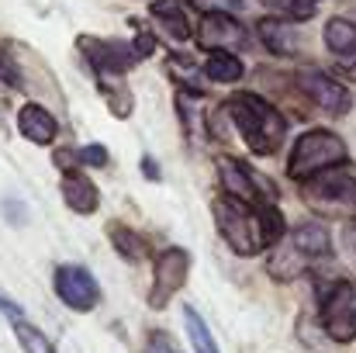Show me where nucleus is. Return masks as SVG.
Listing matches in <instances>:
<instances>
[{
    "instance_id": "obj_1",
    "label": "nucleus",
    "mask_w": 356,
    "mask_h": 353,
    "mask_svg": "<svg viewBox=\"0 0 356 353\" xmlns=\"http://www.w3.org/2000/svg\"><path fill=\"white\" fill-rule=\"evenodd\" d=\"M232 118V128L242 135L245 149L252 156H277L284 139H287V118L277 104L252 91H238L229 101H222Z\"/></svg>"
},
{
    "instance_id": "obj_2",
    "label": "nucleus",
    "mask_w": 356,
    "mask_h": 353,
    "mask_svg": "<svg viewBox=\"0 0 356 353\" xmlns=\"http://www.w3.org/2000/svg\"><path fill=\"white\" fill-rule=\"evenodd\" d=\"M346 163H350V146L343 142V135H336L332 128H308L294 139L287 152V177L294 184H308Z\"/></svg>"
},
{
    "instance_id": "obj_3",
    "label": "nucleus",
    "mask_w": 356,
    "mask_h": 353,
    "mask_svg": "<svg viewBox=\"0 0 356 353\" xmlns=\"http://www.w3.org/2000/svg\"><path fill=\"white\" fill-rule=\"evenodd\" d=\"M0 77L7 80L10 91H24L31 97H49V101L63 104V87L56 84L45 59L35 49H28L24 42H17V38L0 42Z\"/></svg>"
},
{
    "instance_id": "obj_4",
    "label": "nucleus",
    "mask_w": 356,
    "mask_h": 353,
    "mask_svg": "<svg viewBox=\"0 0 356 353\" xmlns=\"http://www.w3.org/2000/svg\"><path fill=\"white\" fill-rule=\"evenodd\" d=\"M211 219L215 229L222 235V242L236 253V256H259L266 253V235H263V222H259V205H242L236 198L218 194L211 201Z\"/></svg>"
},
{
    "instance_id": "obj_5",
    "label": "nucleus",
    "mask_w": 356,
    "mask_h": 353,
    "mask_svg": "<svg viewBox=\"0 0 356 353\" xmlns=\"http://www.w3.org/2000/svg\"><path fill=\"white\" fill-rule=\"evenodd\" d=\"M301 201L322 219L356 222V170L346 163L301 184Z\"/></svg>"
},
{
    "instance_id": "obj_6",
    "label": "nucleus",
    "mask_w": 356,
    "mask_h": 353,
    "mask_svg": "<svg viewBox=\"0 0 356 353\" xmlns=\"http://www.w3.org/2000/svg\"><path fill=\"white\" fill-rule=\"evenodd\" d=\"M318 322L332 343H356V277L332 281L322 291Z\"/></svg>"
},
{
    "instance_id": "obj_7",
    "label": "nucleus",
    "mask_w": 356,
    "mask_h": 353,
    "mask_svg": "<svg viewBox=\"0 0 356 353\" xmlns=\"http://www.w3.org/2000/svg\"><path fill=\"white\" fill-rule=\"evenodd\" d=\"M187 274H191V249H184V246L159 249L152 256V284H149L145 305L152 312H163L180 295V288L187 284Z\"/></svg>"
},
{
    "instance_id": "obj_8",
    "label": "nucleus",
    "mask_w": 356,
    "mask_h": 353,
    "mask_svg": "<svg viewBox=\"0 0 356 353\" xmlns=\"http://www.w3.org/2000/svg\"><path fill=\"white\" fill-rule=\"evenodd\" d=\"M215 173H218V184H222V194L225 198H236L242 205H266V201H277V191L273 184L256 173L249 163H242L238 156H218L215 159Z\"/></svg>"
},
{
    "instance_id": "obj_9",
    "label": "nucleus",
    "mask_w": 356,
    "mask_h": 353,
    "mask_svg": "<svg viewBox=\"0 0 356 353\" xmlns=\"http://www.w3.org/2000/svg\"><path fill=\"white\" fill-rule=\"evenodd\" d=\"M52 291L70 312H80V315L94 312L101 305V298H104L97 277L87 267H80V263H59L52 270Z\"/></svg>"
},
{
    "instance_id": "obj_10",
    "label": "nucleus",
    "mask_w": 356,
    "mask_h": 353,
    "mask_svg": "<svg viewBox=\"0 0 356 353\" xmlns=\"http://www.w3.org/2000/svg\"><path fill=\"white\" fill-rule=\"evenodd\" d=\"M80 56L87 59L94 77H124L131 66H138V52L131 49V42L121 38H101V35H80L76 38Z\"/></svg>"
},
{
    "instance_id": "obj_11",
    "label": "nucleus",
    "mask_w": 356,
    "mask_h": 353,
    "mask_svg": "<svg viewBox=\"0 0 356 353\" xmlns=\"http://www.w3.org/2000/svg\"><path fill=\"white\" fill-rule=\"evenodd\" d=\"M298 91L305 94V101H312L318 111H325L329 118H346L353 111V94L343 80H336L325 70H301L294 77Z\"/></svg>"
},
{
    "instance_id": "obj_12",
    "label": "nucleus",
    "mask_w": 356,
    "mask_h": 353,
    "mask_svg": "<svg viewBox=\"0 0 356 353\" xmlns=\"http://www.w3.org/2000/svg\"><path fill=\"white\" fill-rule=\"evenodd\" d=\"M194 42L204 52H232L236 56L242 49H249V31L236 14H201Z\"/></svg>"
},
{
    "instance_id": "obj_13",
    "label": "nucleus",
    "mask_w": 356,
    "mask_h": 353,
    "mask_svg": "<svg viewBox=\"0 0 356 353\" xmlns=\"http://www.w3.org/2000/svg\"><path fill=\"white\" fill-rule=\"evenodd\" d=\"M287 242H291V249H294L308 267H312L315 260H325V256L332 253V233H329V226L318 222V219L298 222V226L287 233Z\"/></svg>"
},
{
    "instance_id": "obj_14",
    "label": "nucleus",
    "mask_w": 356,
    "mask_h": 353,
    "mask_svg": "<svg viewBox=\"0 0 356 353\" xmlns=\"http://www.w3.org/2000/svg\"><path fill=\"white\" fill-rule=\"evenodd\" d=\"M59 194L73 215H94L101 208V191L87 177V170H66L59 177Z\"/></svg>"
},
{
    "instance_id": "obj_15",
    "label": "nucleus",
    "mask_w": 356,
    "mask_h": 353,
    "mask_svg": "<svg viewBox=\"0 0 356 353\" xmlns=\"http://www.w3.org/2000/svg\"><path fill=\"white\" fill-rule=\"evenodd\" d=\"M17 132L31 146H52L59 139V121L42 101H28L24 108H17Z\"/></svg>"
},
{
    "instance_id": "obj_16",
    "label": "nucleus",
    "mask_w": 356,
    "mask_h": 353,
    "mask_svg": "<svg viewBox=\"0 0 356 353\" xmlns=\"http://www.w3.org/2000/svg\"><path fill=\"white\" fill-rule=\"evenodd\" d=\"M256 38L263 42L266 52L280 56V59H291L301 52V38H298V28L287 21V17H259L256 21Z\"/></svg>"
},
{
    "instance_id": "obj_17",
    "label": "nucleus",
    "mask_w": 356,
    "mask_h": 353,
    "mask_svg": "<svg viewBox=\"0 0 356 353\" xmlns=\"http://www.w3.org/2000/svg\"><path fill=\"white\" fill-rule=\"evenodd\" d=\"M104 233H108L111 246H115V253H118L124 263H145V260L152 256V246H149V239L138 233V229H131L128 222L111 219V222L104 226Z\"/></svg>"
},
{
    "instance_id": "obj_18",
    "label": "nucleus",
    "mask_w": 356,
    "mask_h": 353,
    "mask_svg": "<svg viewBox=\"0 0 356 353\" xmlns=\"http://www.w3.org/2000/svg\"><path fill=\"white\" fill-rule=\"evenodd\" d=\"M149 14H152V21L163 28L166 38H173V42H191V38H194V28H191V21H187L180 0H152V3H149Z\"/></svg>"
},
{
    "instance_id": "obj_19",
    "label": "nucleus",
    "mask_w": 356,
    "mask_h": 353,
    "mask_svg": "<svg viewBox=\"0 0 356 353\" xmlns=\"http://www.w3.org/2000/svg\"><path fill=\"white\" fill-rule=\"evenodd\" d=\"M166 73H170V80H177L180 94L204 97V84H201L204 70H201V66H197L191 56H184V52H173V56L166 59Z\"/></svg>"
},
{
    "instance_id": "obj_20",
    "label": "nucleus",
    "mask_w": 356,
    "mask_h": 353,
    "mask_svg": "<svg viewBox=\"0 0 356 353\" xmlns=\"http://www.w3.org/2000/svg\"><path fill=\"white\" fill-rule=\"evenodd\" d=\"M97 80V94L104 97V104H108V111L115 118H131L135 111V94H131V87L124 84V77H94Z\"/></svg>"
},
{
    "instance_id": "obj_21",
    "label": "nucleus",
    "mask_w": 356,
    "mask_h": 353,
    "mask_svg": "<svg viewBox=\"0 0 356 353\" xmlns=\"http://www.w3.org/2000/svg\"><path fill=\"white\" fill-rule=\"evenodd\" d=\"M322 38H325V49H329L336 59L356 56V21H350V17H329Z\"/></svg>"
},
{
    "instance_id": "obj_22",
    "label": "nucleus",
    "mask_w": 356,
    "mask_h": 353,
    "mask_svg": "<svg viewBox=\"0 0 356 353\" xmlns=\"http://www.w3.org/2000/svg\"><path fill=\"white\" fill-rule=\"evenodd\" d=\"M308 270V263L291 249V242H280V246H273L270 253H266V274L273 277V281H294V277H301Z\"/></svg>"
},
{
    "instance_id": "obj_23",
    "label": "nucleus",
    "mask_w": 356,
    "mask_h": 353,
    "mask_svg": "<svg viewBox=\"0 0 356 353\" xmlns=\"http://www.w3.org/2000/svg\"><path fill=\"white\" fill-rule=\"evenodd\" d=\"M201 70H204V80H211V84H238L242 77H245V66H242V59L232 56V52H211L204 63H201Z\"/></svg>"
},
{
    "instance_id": "obj_24",
    "label": "nucleus",
    "mask_w": 356,
    "mask_h": 353,
    "mask_svg": "<svg viewBox=\"0 0 356 353\" xmlns=\"http://www.w3.org/2000/svg\"><path fill=\"white\" fill-rule=\"evenodd\" d=\"M10 329H14V336H17V343H21V350L24 353H59L56 347H52V340H49L31 319H24L21 312L10 315Z\"/></svg>"
},
{
    "instance_id": "obj_25",
    "label": "nucleus",
    "mask_w": 356,
    "mask_h": 353,
    "mask_svg": "<svg viewBox=\"0 0 356 353\" xmlns=\"http://www.w3.org/2000/svg\"><path fill=\"white\" fill-rule=\"evenodd\" d=\"M184 326H187V340H191L194 353H222L215 336H211V329H208V322L197 315L194 305H184Z\"/></svg>"
},
{
    "instance_id": "obj_26",
    "label": "nucleus",
    "mask_w": 356,
    "mask_h": 353,
    "mask_svg": "<svg viewBox=\"0 0 356 353\" xmlns=\"http://www.w3.org/2000/svg\"><path fill=\"white\" fill-rule=\"evenodd\" d=\"M204 128H208V135L218 139V142H225V139L232 135V118H229V111H225V104H215V108L208 111Z\"/></svg>"
},
{
    "instance_id": "obj_27",
    "label": "nucleus",
    "mask_w": 356,
    "mask_h": 353,
    "mask_svg": "<svg viewBox=\"0 0 356 353\" xmlns=\"http://www.w3.org/2000/svg\"><path fill=\"white\" fill-rule=\"evenodd\" d=\"M322 0H280V14L294 24V21H312L318 14Z\"/></svg>"
},
{
    "instance_id": "obj_28",
    "label": "nucleus",
    "mask_w": 356,
    "mask_h": 353,
    "mask_svg": "<svg viewBox=\"0 0 356 353\" xmlns=\"http://www.w3.org/2000/svg\"><path fill=\"white\" fill-rule=\"evenodd\" d=\"M142 353H184V350L177 347V340L166 329H149L145 343H142Z\"/></svg>"
},
{
    "instance_id": "obj_29",
    "label": "nucleus",
    "mask_w": 356,
    "mask_h": 353,
    "mask_svg": "<svg viewBox=\"0 0 356 353\" xmlns=\"http://www.w3.org/2000/svg\"><path fill=\"white\" fill-rule=\"evenodd\" d=\"M128 24L135 28V42H131V49L138 52V59H149V56L156 52V35H152V31H149V28L138 21V17H131Z\"/></svg>"
},
{
    "instance_id": "obj_30",
    "label": "nucleus",
    "mask_w": 356,
    "mask_h": 353,
    "mask_svg": "<svg viewBox=\"0 0 356 353\" xmlns=\"http://www.w3.org/2000/svg\"><path fill=\"white\" fill-rule=\"evenodd\" d=\"M52 163H56V170H83V152L76 149V146H59L56 152H52Z\"/></svg>"
},
{
    "instance_id": "obj_31",
    "label": "nucleus",
    "mask_w": 356,
    "mask_h": 353,
    "mask_svg": "<svg viewBox=\"0 0 356 353\" xmlns=\"http://www.w3.org/2000/svg\"><path fill=\"white\" fill-rule=\"evenodd\" d=\"M80 152H83V166L104 170V166L111 163V152H108V146H101V142H90V146H83Z\"/></svg>"
},
{
    "instance_id": "obj_32",
    "label": "nucleus",
    "mask_w": 356,
    "mask_h": 353,
    "mask_svg": "<svg viewBox=\"0 0 356 353\" xmlns=\"http://www.w3.org/2000/svg\"><path fill=\"white\" fill-rule=\"evenodd\" d=\"M194 7H201L204 14H232V10H242L245 0H191Z\"/></svg>"
},
{
    "instance_id": "obj_33",
    "label": "nucleus",
    "mask_w": 356,
    "mask_h": 353,
    "mask_svg": "<svg viewBox=\"0 0 356 353\" xmlns=\"http://www.w3.org/2000/svg\"><path fill=\"white\" fill-rule=\"evenodd\" d=\"M343 249H346L350 263L356 267V222H346V226H343Z\"/></svg>"
},
{
    "instance_id": "obj_34",
    "label": "nucleus",
    "mask_w": 356,
    "mask_h": 353,
    "mask_svg": "<svg viewBox=\"0 0 356 353\" xmlns=\"http://www.w3.org/2000/svg\"><path fill=\"white\" fill-rule=\"evenodd\" d=\"M138 170H142V177H145V180H152V184H159V180H163V173H159V166H156V159H152L149 152L138 159Z\"/></svg>"
},
{
    "instance_id": "obj_35",
    "label": "nucleus",
    "mask_w": 356,
    "mask_h": 353,
    "mask_svg": "<svg viewBox=\"0 0 356 353\" xmlns=\"http://www.w3.org/2000/svg\"><path fill=\"white\" fill-rule=\"evenodd\" d=\"M336 73L356 84V56H350V59H336Z\"/></svg>"
}]
</instances>
